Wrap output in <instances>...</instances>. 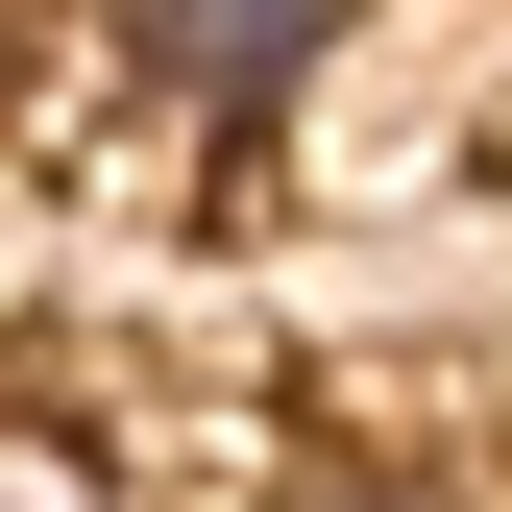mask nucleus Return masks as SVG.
<instances>
[{"label": "nucleus", "instance_id": "obj_1", "mask_svg": "<svg viewBox=\"0 0 512 512\" xmlns=\"http://www.w3.org/2000/svg\"><path fill=\"white\" fill-rule=\"evenodd\" d=\"M147 25H171V74H196V98H269L293 49L342 25V0H147Z\"/></svg>", "mask_w": 512, "mask_h": 512}, {"label": "nucleus", "instance_id": "obj_2", "mask_svg": "<svg viewBox=\"0 0 512 512\" xmlns=\"http://www.w3.org/2000/svg\"><path fill=\"white\" fill-rule=\"evenodd\" d=\"M0 512H98V488H74V464H25V439H0Z\"/></svg>", "mask_w": 512, "mask_h": 512}]
</instances>
